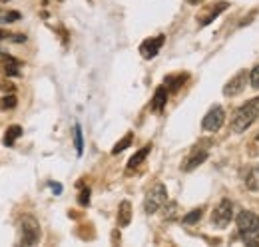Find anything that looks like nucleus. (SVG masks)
<instances>
[{"label":"nucleus","mask_w":259,"mask_h":247,"mask_svg":"<svg viewBox=\"0 0 259 247\" xmlns=\"http://www.w3.org/2000/svg\"><path fill=\"white\" fill-rule=\"evenodd\" d=\"M74 142H76V154L82 155L84 142H82V128H80V124H76V128H74Z\"/></svg>","instance_id":"nucleus-17"},{"label":"nucleus","mask_w":259,"mask_h":247,"mask_svg":"<svg viewBox=\"0 0 259 247\" xmlns=\"http://www.w3.org/2000/svg\"><path fill=\"white\" fill-rule=\"evenodd\" d=\"M165 102H167V88L160 86L156 90V94H154V98H152V110L154 112H162L163 108H165Z\"/></svg>","instance_id":"nucleus-11"},{"label":"nucleus","mask_w":259,"mask_h":247,"mask_svg":"<svg viewBox=\"0 0 259 247\" xmlns=\"http://www.w3.org/2000/svg\"><path fill=\"white\" fill-rule=\"evenodd\" d=\"M163 42H165V36H163V34L156 36V38H148V40H144L142 46H140V54H142L146 60L158 56V52H160V48L163 46Z\"/></svg>","instance_id":"nucleus-8"},{"label":"nucleus","mask_w":259,"mask_h":247,"mask_svg":"<svg viewBox=\"0 0 259 247\" xmlns=\"http://www.w3.org/2000/svg\"><path fill=\"white\" fill-rule=\"evenodd\" d=\"M6 38H10V34H8L6 30H2V28H0V40H6Z\"/></svg>","instance_id":"nucleus-25"},{"label":"nucleus","mask_w":259,"mask_h":247,"mask_svg":"<svg viewBox=\"0 0 259 247\" xmlns=\"http://www.w3.org/2000/svg\"><path fill=\"white\" fill-rule=\"evenodd\" d=\"M231 219H233V203L229 199H222V203L211 214V221H213V225H218L220 229H224V227L229 225Z\"/></svg>","instance_id":"nucleus-5"},{"label":"nucleus","mask_w":259,"mask_h":247,"mask_svg":"<svg viewBox=\"0 0 259 247\" xmlns=\"http://www.w3.org/2000/svg\"><path fill=\"white\" fill-rule=\"evenodd\" d=\"M20 12H16V10H0V22L2 24H10V22H16V20H20Z\"/></svg>","instance_id":"nucleus-16"},{"label":"nucleus","mask_w":259,"mask_h":247,"mask_svg":"<svg viewBox=\"0 0 259 247\" xmlns=\"http://www.w3.org/2000/svg\"><path fill=\"white\" fill-rule=\"evenodd\" d=\"M150 150H152V146L148 144V146H144V148H142L140 152H136V154L132 155V157H130V161H128V168H130V170H136L138 166H142V163H144V159H146V157L150 155Z\"/></svg>","instance_id":"nucleus-12"},{"label":"nucleus","mask_w":259,"mask_h":247,"mask_svg":"<svg viewBox=\"0 0 259 247\" xmlns=\"http://www.w3.org/2000/svg\"><path fill=\"white\" fill-rule=\"evenodd\" d=\"M257 118H259V96L253 98V100H249L247 104H243V106L235 112V116H233V120H231V130H233L235 134H241V132H245L251 124L255 122Z\"/></svg>","instance_id":"nucleus-2"},{"label":"nucleus","mask_w":259,"mask_h":247,"mask_svg":"<svg viewBox=\"0 0 259 247\" xmlns=\"http://www.w3.org/2000/svg\"><path fill=\"white\" fill-rule=\"evenodd\" d=\"M237 227H239V235L247 245L259 247V216L253 212L243 210L237 216Z\"/></svg>","instance_id":"nucleus-1"},{"label":"nucleus","mask_w":259,"mask_h":247,"mask_svg":"<svg viewBox=\"0 0 259 247\" xmlns=\"http://www.w3.org/2000/svg\"><path fill=\"white\" fill-rule=\"evenodd\" d=\"M130 144H132V134H126V138L124 140H120L116 146H114V150H112V154L118 155L120 152H124L126 148H130Z\"/></svg>","instance_id":"nucleus-18"},{"label":"nucleus","mask_w":259,"mask_h":247,"mask_svg":"<svg viewBox=\"0 0 259 247\" xmlns=\"http://www.w3.org/2000/svg\"><path fill=\"white\" fill-rule=\"evenodd\" d=\"M224 118H226V114H224V108H220V106H213L207 114H205V118H203V130H207V132H218L222 126H224Z\"/></svg>","instance_id":"nucleus-7"},{"label":"nucleus","mask_w":259,"mask_h":247,"mask_svg":"<svg viewBox=\"0 0 259 247\" xmlns=\"http://www.w3.org/2000/svg\"><path fill=\"white\" fill-rule=\"evenodd\" d=\"M249 82H251V88L259 90V64L249 72Z\"/></svg>","instance_id":"nucleus-21"},{"label":"nucleus","mask_w":259,"mask_h":247,"mask_svg":"<svg viewBox=\"0 0 259 247\" xmlns=\"http://www.w3.org/2000/svg\"><path fill=\"white\" fill-rule=\"evenodd\" d=\"M0 2H6V0H0Z\"/></svg>","instance_id":"nucleus-27"},{"label":"nucleus","mask_w":259,"mask_h":247,"mask_svg":"<svg viewBox=\"0 0 259 247\" xmlns=\"http://www.w3.org/2000/svg\"><path fill=\"white\" fill-rule=\"evenodd\" d=\"M203 214V210H192L188 216H184V223H188V225H194L199 221V217Z\"/></svg>","instance_id":"nucleus-19"},{"label":"nucleus","mask_w":259,"mask_h":247,"mask_svg":"<svg viewBox=\"0 0 259 247\" xmlns=\"http://www.w3.org/2000/svg\"><path fill=\"white\" fill-rule=\"evenodd\" d=\"M186 80H188V74H180V76H167V78H165V84H167V88H169L171 92H176V90H180V86H182Z\"/></svg>","instance_id":"nucleus-15"},{"label":"nucleus","mask_w":259,"mask_h":247,"mask_svg":"<svg viewBox=\"0 0 259 247\" xmlns=\"http://www.w3.org/2000/svg\"><path fill=\"white\" fill-rule=\"evenodd\" d=\"M78 201H80V205H88V203H90V189H88V187H84V189L80 191Z\"/></svg>","instance_id":"nucleus-22"},{"label":"nucleus","mask_w":259,"mask_h":247,"mask_svg":"<svg viewBox=\"0 0 259 247\" xmlns=\"http://www.w3.org/2000/svg\"><path fill=\"white\" fill-rule=\"evenodd\" d=\"M50 187H52V191H54V193H62V185L60 184H54V182H52Z\"/></svg>","instance_id":"nucleus-24"},{"label":"nucleus","mask_w":259,"mask_h":247,"mask_svg":"<svg viewBox=\"0 0 259 247\" xmlns=\"http://www.w3.org/2000/svg\"><path fill=\"white\" fill-rule=\"evenodd\" d=\"M205 159H207V150H195L194 154L184 161L182 170H184V172H192V170H195L197 166H201Z\"/></svg>","instance_id":"nucleus-10"},{"label":"nucleus","mask_w":259,"mask_h":247,"mask_svg":"<svg viewBox=\"0 0 259 247\" xmlns=\"http://www.w3.org/2000/svg\"><path fill=\"white\" fill-rule=\"evenodd\" d=\"M10 40L20 44V42H26V36H24V34H10Z\"/></svg>","instance_id":"nucleus-23"},{"label":"nucleus","mask_w":259,"mask_h":247,"mask_svg":"<svg viewBox=\"0 0 259 247\" xmlns=\"http://www.w3.org/2000/svg\"><path fill=\"white\" fill-rule=\"evenodd\" d=\"M188 2H192V4H197V2H201V0H188Z\"/></svg>","instance_id":"nucleus-26"},{"label":"nucleus","mask_w":259,"mask_h":247,"mask_svg":"<svg viewBox=\"0 0 259 247\" xmlns=\"http://www.w3.org/2000/svg\"><path fill=\"white\" fill-rule=\"evenodd\" d=\"M247 82H249V72H247V70H241V72H237V74L226 84L224 94L229 96V98H231V96H237V94H241L245 90Z\"/></svg>","instance_id":"nucleus-6"},{"label":"nucleus","mask_w":259,"mask_h":247,"mask_svg":"<svg viewBox=\"0 0 259 247\" xmlns=\"http://www.w3.org/2000/svg\"><path fill=\"white\" fill-rule=\"evenodd\" d=\"M257 142H259V134H257Z\"/></svg>","instance_id":"nucleus-28"},{"label":"nucleus","mask_w":259,"mask_h":247,"mask_svg":"<svg viewBox=\"0 0 259 247\" xmlns=\"http://www.w3.org/2000/svg\"><path fill=\"white\" fill-rule=\"evenodd\" d=\"M130 221H132V205H130V201H122L120 210H118V223L122 227H126L130 225Z\"/></svg>","instance_id":"nucleus-13"},{"label":"nucleus","mask_w":259,"mask_h":247,"mask_svg":"<svg viewBox=\"0 0 259 247\" xmlns=\"http://www.w3.org/2000/svg\"><path fill=\"white\" fill-rule=\"evenodd\" d=\"M0 108H2V110H12V108H16V96H4V98L0 100Z\"/></svg>","instance_id":"nucleus-20"},{"label":"nucleus","mask_w":259,"mask_h":247,"mask_svg":"<svg viewBox=\"0 0 259 247\" xmlns=\"http://www.w3.org/2000/svg\"><path fill=\"white\" fill-rule=\"evenodd\" d=\"M227 6H229L227 2H218V4H211L209 8H203V10L197 14L199 24H201V26H207L209 22H213V20H215L224 10H226Z\"/></svg>","instance_id":"nucleus-9"},{"label":"nucleus","mask_w":259,"mask_h":247,"mask_svg":"<svg viewBox=\"0 0 259 247\" xmlns=\"http://www.w3.org/2000/svg\"><path fill=\"white\" fill-rule=\"evenodd\" d=\"M40 241V225L32 216L22 219V245H36Z\"/></svg>","instance_id":"nucleus-4"},{"label":"nucleus","mask_w":259,"mask_h":247,"mask_svg":"<svg viewBox=\"0 0 259 247\" xmlns=\"http://www.w3.org/2000/svg\"><path fill=\"white\" fill-rule=\"evenodd\" d=\"M165 203H167V191H165V185L156 184L148 193H146V199H144V212H146V214H156V212L162 210Z\"/></svg>","instance_id":"nucleus-3"},{"label":"nucleus","mask_w":259,"mask_h":247,"mask_svg":"<svg viewBox=\"0 0 259 247\" xmlns=\"http://www.w3.org/2000/svg\"><path fill=\"white\" fill-rule=\"evenodd\" d=\"M20 136H22V128H20V126H10V128L6 130V136H4V140H2V144L10 148V146H14V142H16Z\"/></svg>","instance_id":"nucleus-14"}]
</instances>
